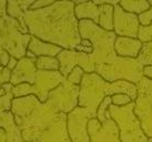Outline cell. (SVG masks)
<instances>
[{"label": "cell", "mask_w": 152, "mask_h": 142, "mask_svg": "<svg viewBox=\"0 0 152 142\" xmlns=\"http://www.w3.org/2000/svg\"><path fill=\"white\" fill-rule=\"evenodd\" d=\"M113 30L119 37H128L137 39L139 34L140 20L139 16L124 11L119 4L114 6Z\"/></svg>", "instance_id": "obj_1"}, {"label": "cell", "mask_w": 152, "mask_h": 142, "mask_svg": "<svg viewBox=\"0 0 152 142\" xmlns=\"http://www.w3.org/2000/svg\"><path fill=\"white\" fill-rule=\"evenodd\" d=\"M143 43L139 39L128 37H117L114 42V50L118 52L119 56L124 58L137 59L140 51L142 50Z\"/></svg>", "instance_id": "obj_2"}, {"label": "cell", "mask_w": 152, "mask_h": 142, "mask_svg": "<svg viewBox=\"0 0 152 142\" xmlns=\"http://www.w3.org/2000/svg\"><path fill=\"white\" fill-rule=\"evenodd\" d=\"M29 51H31L34 56L39 57H56L58 53L60 54L62 52V48L56 47L50 43H43L37 38L32 37L29 45Z\"/></svg>", "instance_id": "obj_3"}, {"label": "cell", "mask_w": 152, "mask_h": 142, "mask_svg": "<svg viewBox=\"0 0 152 142\" xmlns=\"http://www.w3.org/2000/svg\"><path fill=\"white\" fill-rule=\"evenodd\" d=\"M113 6L110 4H101L99 7V23L107 31L113 30Z\"/></svg>", "instance_id": "obj_4"}, {"label": "cell", "mask_w": 152, "mask_h": 142, "mask_svg": "<svg viewBox=\"0 0 152 142\" xmlns=\"http://www.w3.org/2000/svg\"><path fill=\"white\" fill-rule=\"evenodd\" d=\"M119 6L127 12L134 13V15H142V13L147 12L149 9L151 8V6L149 4V1H130V0H122L119 2Z\"/></svg>", "instance_id": "obj_5"}, {"label": "cell", "mask_w": 152, "mask_h": 142, "mask_svg": "<svg viewBox=\"0 0 152 142\" xmlns=\"http://www.w3.org/2000/svg\"><path fill=\"white\" fill-rule=\"evenodd\" d=\"M137 60L142 67L152 66V41L144 43L143 47H142V50L140 51Z\"/></svg>", "instance_id": "obj_6"}, {"label": "cell", "mask_w": 152, "mask_h": 142, "mask_svg": "<svg viewBox=\"0 0 152 142\" xmlns=\"http://www.w3.org/2000/svg\"><path fill=\"white\" fill-rule=\"evenodd\" d=\"M36 66L40 69L58 70L60 69V61L55 57H39L36 61Z\"/></svg>", "instance_id": "obj_7"}, {"label": "cell", "mask_w": 152, "mask_h": 142, "mask_svg": "<svg viewBox=\"0 0 152 142\" xmlns=\"http://www.w3.org/2000/svg\"><path fill=\"white\" fill-rule=\"evenodd\" d=\"M112 105V99L111 97H106V99L102 101V103L100 105L99 109H98V112H97V117L99 119V121L101 122H106L107 117H106V112L108 110V105Z\"/></svg>", "instance_id": "obj_8"}, {"label": "cell", "mask_w": 152, "mask_h": 142, "mask_svg": "<svg viewBox=\"0 0 152 142\" xmlns=\"http://www.w3.org/2000/svg\"><path fill=\"white\" fill-rule=\"evenodd\" d=\"M112 99V105H117V107H122V105H128L129 103L133 102L132 99L128 94L124 93H118V94H113L111 97Z\"/></svg>", "instance_id": "obj_9"}, {"label": "cell", "mask_w": 152, "mask_h": 142, "mask_svg": "<svg viewBox=\"0 0 152 142\" xmlns=\"http://www.w3.org/2000/svg\"><path fill=\"white\" fill-rule=\"evenodd\" d=\"M138 38L141 42H151L152 41V22L148 27H140Z\"/></svg>", "instance_id": "obj_10"}, {"label": "cell", "mask_w": 152, "mask_h": 142, "mask_svg": "<svg viewBox=\"0 0 152 142\" xmlns=\"http://www.w3.org/2000/svg\"><path fill=\"white\" fill-rule=\"evenodd\" d=\"M82 75H83V70L80 67L73 68V70L70 71V73L68 75V80L71 83H80V81L82 80Z\"/></svg>", "instance_id": "obj_11"}, {"label": "cell", "mask_w": 152, "mask_h": 142, "mask_svg": "<svg viewBox=\"0 0 152 142\" xmlns=\"http://www.w3.org/2000/svg\"><path fill=\"white\" fill-rule=\"evenodd\" d=\"M149 4H150V6H151V8L149 9L147 12H144L139 16L140 23H142L144 27H148L152 21V0L149 1Z\"/></svg>", "instance_id": "obj_12"}, {"label": "cell", "mask_w": 152, "mask_h": 142, "mask_svg": "<svg viewBox=\"0 0 152 142\" xmlns=\"http://www.w3.org/2000/svg\"><path fill=\"white\" fill-rule=\"evenodd\" d=\"M53 1H34V4L30 7V10H36V9H41L42 7H46L48 4H53Z\"/></svg>", "instance_id": "obj_13"}, {"label": "cell", "mask_w": 152, "mask_h": 142, "mask_svg": "<svg viewBox=\"0 0 152 142\" xmlns=\"http://www.w3.org/2000/svg\"><path fill=\"white\" fill-rule=\"evenodd\" d=\"M142 75H144V78L152 80V66H144L142 68Z\"/></svg>", "instance_id": "obj_14"}, {"label": "cell", "mask_w": 152, "mask_h": 142, "mask_svg": "<svg viewBox=\"0 0 152 142\" xmlns=\"http://www.w3.org/2000/svg\"><path fill=\"white\" fill-rule=\"evenodd\" d=\"M16 64H17V60L13 58V57H11V58H10V61H9V64H8V69H12V68H15Z\"/></svg>", "instance_id": "obj_15"}, {"label": "cell", "mask_w": 152, "mask_h": 142, "mask_svg": "<svg viewBox=\"0 0 152 142\" xmlns=\"http://www.w3.org/2000/svg\"><path fill=\"white\" fill-rule=\"evenodd\" d=\"M26 54H27V57H28V58H31V59H34V57H36L31 51H27V53Z\"/></svg>", "instance_id": "obj_16"}]
</instances>
